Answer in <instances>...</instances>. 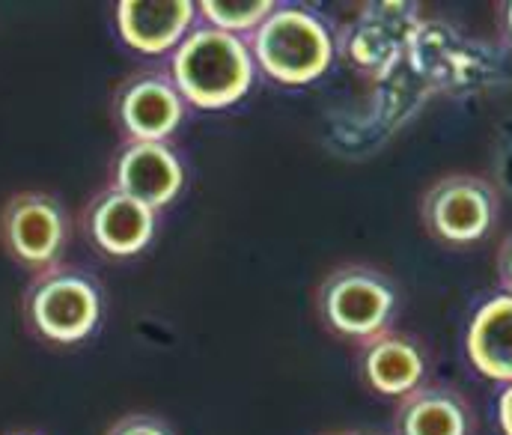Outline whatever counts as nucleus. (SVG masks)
I'll list each match as a JSON object with an SVG mask.
<instances>
[{
	"label": "nucleus",
	"mask_w": 512,
	"mask_h": 435,
	"mask_svg": "<svg viewBox=\"0 0 512 435\" xmlns=\"http://www.w3.org/2000/svg\"><path fill=\"white\" fill-rule=\"evenodd\" d=\"M170 75L191 108L224 111L242 102L256 81L248 39L218 27H194L170 57Z\"/></svg>",
	"instance_id": "1"
},
{
	"label": "nucleus",
	"mask_w": 512,
	"mask_h": 435,
	"mask_svg": "<svg viewBox=\"0 0 512 435\" xmlns=\"http://www.w3.org/2000/svg\"><path fill=\"white\" fill-rule=\"evenodd\" d=\"M399 304L396 278L370 263L334 266L313 290V313L325 334L352 346L390 331Z\"/></svg>",
	"instance_id": "2"
},
{
	"label": "nucleus",
	"mask_w": 512,
	"mask_h": 435,
	"mask_svg": "<svg viewBox=\"0 0 512 435\" xmlns=\"http://www.w3.org/2000/svg\"><path fill=\"white\" fill-rule=\"evenodd\" d=\"M256 69L283 87H304L322 78L337 57V33L307 6L277 3L248 39Z\"/></svg>",
	"instance_id": "3"
},
{
	"label": "nucleus",
	"mask_w": 512,
	"mask_h": 435,
	"mask_svg": "<svg viewBox=\"0 0 512 435\" xmlns=\"http://www.w3.org/2000/svg\"><path fill=\"white\" fill-rule=\"evenodd\" d=\"M21 307L27 328L39 340L72 346L99 328L102 290L93 275L72 266H54L30 281Z\"/></svg>",
	"instance_id": "4"
},
{
	"label": "nucleus",
	"mask_w": 512,
	"mask_h": 435,
	"mask_svg": "<svg viewBox=\"0 0 512 435\" xmlns=\"http://www.w3.org/2000/svg\"><path fill=\"white\" fill-rule=\"evenodd\" d=\"M420 24L423 18L414 3H367L361 15L337 33V54H343L358 75L382 84L405 63Z\"/></svg>",
	"instance_id": "5"
},
{
	"label": "nucleus",
	"mask_w": 512,
	"mask_h": 435,
	"mask_svg": "<svg viewBox=\"0 0 512 435\" xmlns=\"http://www.w3.org/2000/svg\"><path fill=\"white\" fill-rule=\"evenodd\" d=\"M0 242L18 266L48 272L66 251L69 215L54 194L18 191L0 209Z\"/></svg>",
	"instance_id": "6"
},
{
	"label": "nucleus",
	"mask_w": 512,
	"mask_h": 435,
	"mask_svg": "<svg viewBox=\"0 0 512 435\" xmlns=\"http://www.w3.org/2000/svg\"><path fill=\"white\" fill-rule=\"evenodd\" d=\"M498 218L495 188L474 173H450L435 179L420 200V221L429 236L444 245L480 242Z\"/></svg>",
	"instance_id": "7"
},
{
	"label": "nucleus",
	"mask_w": 512,
	"mask_h": 435,
	"mask_svg": "<svg viewBox=\"0 0 512 435\" xmlns=\"http://www.w3.org/2000/svg\"><path fill=\"white\" fill-rule=\"evenodd\" d=\"M191 105L176 87L170 69L134 72L114 93V117L126 141H152L167 144L170 135L185 123Z\"/></svg>",
	"instance_id": "8"
},
{
	"label": "nucleus",
	"mask_w": 512,
	"mask_h": 435,
	"mask_svg": "<svg viewBox=\"0 0 512 435\" xmlns=\"http://www.w3.org/2000/svg\"><path fill=\"white\" fill-rule=\"evenodd\" d=\"M355 373L370 394L399 403L426 385L429 355L414 334L390 328L355 346Z\"/></svg>",
	"instance_id": "9"
},
{
	"label": "nucleus",
	"mask_w": 512,
	"mask_h": 435,
	"mask_svg": "<svg viewBox=\"0 0 512 435\" xmlns=\"http://www.w3.org/2000/svg\"><path fill=\"white\" fill-rule=\"evenodd\" d=\"M111 188L158 212L182 194L185 164L170 144L126 141L111 164Z\"/></svg>",
	"instance_id": "10"
},
{
	"label": "nucleus",
	"mask_w": 512,
	"mask_h": 435,
	"mask_svg": "<svg viewBox=\"0 0 512 435\" xmlns=\"http://www.w3.org/2000/svg\"><path fill=\"white\" fill-rule=\"evenodd\" d=\"M155 224H158L155 209H149L146 203L128 197L111 185L105 191H99L84 209L87 239L102 254L117 257V260L140 254L152 242Z\"/></svg>",
	"instance_id": "11"
},
{
	"label": "nucleus",
	"mask_w": 512,
	"mask_h": 435,
	"mask_svg": "<svg viewBox=\"0 0 512 435\" xmlns=\"http://www.w3.org/2000/svg\"><path fill=\"white\" fill-rule=\"evenodd\" d=\"M194 0H120L117 30L128 48L140 54L176 51L182 39L194 30L197 15Z\"/></svg>",
	"instance_id": "12"
},
{
	"label": "nucleus",
	"mask_w": 512,
	"mask_h": 435,
	"mask_svg": "<svg viewBox=\"0 0 512 435\" xmlns=\"http://www.w3.org/2000/svg\"><path fill=\"white\" fill-rule=\"evenodd\" d=\"M474 418L462 394L447 385H423L393 412V435H471Z\"/></svg>",
	"instance_id": "13"
},
{
	"label": "nucleus",
	"mask_w": 512,
	"mask_h": 435,
	"mask_svg": "<svg viewBox=\"0 0 512 435\" xmlns=\"http://www.w3.org/2000/svg\"><path fill=\"white\" fill-rule=\"evenodd\" d=\"M468 358L471 364L495 379L512 382V292L489 298L468 325Z\"/></svg>",
	"instance_id": "14"
},
{
	"label": "nucleus",
	"mask_w": 512,
	"mask_h": 435,
	"mask_svg": "<svg viewBox=\"0 0 512 435\" xmlns=\"http://www.w3.org/2000/svg\"><path fill=\"white\" fill-rule=\"evenodd\" d=\"M274 6L277 3H271V0H203V3H197L200 18L209 27H218V30L242 36V39L254 36L259 24L274 12Z\"/></svg>",
	"instance_id": "15"
},
{
	"label": "nucleus",
	"mask_w": 512,
	"mask_h": 435,
	"mask_svg": "<svg viewBox=\"0 0 512 435\" xmlns=\"http://www.w3.org/2000/svg\"><path fill=\"white\" fill-rule=\"evenodd\" d=\"M105 435H176L173 427L161 418V415H149V412H128L123 418H117Z\"/></svg>",
	"instance_id": "16"
},
{
	"label": "nucleus",
	"mask_w": 512,
	"mask_h": 435,
	"mask_svg": "<svg viewBox=\"0 0 512 435\" xmlns=\"http://www.w3.org/2000/svg\"><path fill=\"white\" fill-rule=\"evenodd\" d=\"M498 421H501V430H504V435H512V382L504 388V394H501V403H498Z\"/></svg>",
	"instance_id": "17"
},
{
	"label": "nucleus",
	"mask_w": 512,
	"mask_h": 435,
	"mask_svg": "<svg viewBox=\"0 0 512 435\" xmlns=\"http://www.w3.org/2000/svg\"><path fill=\"white\" fill-rule=\"evenodd\" d=\"M498 269H501V281H504V287L512 292V236L504 242V248H501Z\"/></svg>",
	"instance_id": "18"
},
{
	"label": "nucleus",
	"mask_w": 512,
	"mask_h": 435,
	"mask_svg": "<svg viewBox=\"0 0 512 435\" xmlns=\"http://www.w3.org/2000/svg\"><path fill=\"white\" fill-rule=\"evenodd\" d=\"M504 27H507V36L512 39V3L504 6Z\"/></svg>",
	"instance_id": "19"
},
{
	"label": "nucleus",
	"mask_w": 512,
	"mask_h": 435,
	"mask_svg": "<svg viewBox=\"0 0 512 435\" xmlns=\"http://www.w3.org/2000/svg\"><path fill=\"white\" fill-rule=\"evenodd\" d=\"M325 435H382V433H370V430H340V433H325Z\"/></svg>",
	"instance_id": "20"
},
{
	"label": "nucleus",
	"mask_w": 512,
	"mask_h": 435,
	"mask_svg": "<svg viewBox=\"0 0 512 435\" xmlns=\"http://www.w3.org/2000/svg\"><path fill=\"white\" fill-rule=\"evenodd\" d=\"M9 435H36V433H9Z\"/></svg>",
	"instance_id": "21"
}]
</instances>
